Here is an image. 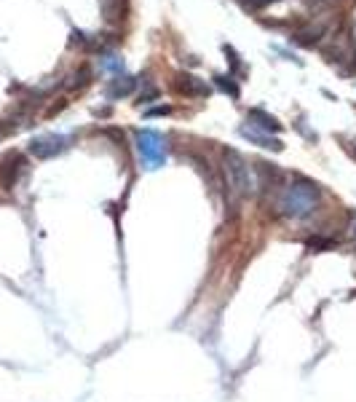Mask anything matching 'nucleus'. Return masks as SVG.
Masks as SVG:
<instances>
[{"label": "nucleus", "mask_w": 356, "mask_h": 402, "mask_svg": "<svg viewBox=\"0 0 356 402\" xmlns=\"http://www.w3.org/2000/svg\"><path fill=\"white\" fill-rule=\"evenodd\" d=\"M319 199H321V191H319L317 182L297 180L281 191V196H278V212L284 218L303 220V218H308L319 207Z\"/></svg>", "instance_id": "obj_1"}, {"label": "nucleus", "mask_w": 356, "mask_h": 402, "mask_svg": "<svg viewBox=\"0 0 356 402\" xmlns=\"http://www.w3.org/2000/svg\"><path fill=\"white\" fill-rule=\"evenodd\" d=\"M225 175H228V182H231V188L236 191L238 196H252L260 188L258 177H255V169L236 150L225 153Z\"/></svg>", "instance_id": "obj_2"}, {"label": "nucleus", "mask_w": 356, "mask_h": 402, "mask_svg": "<svg viewBox=\"0 0 356 402\" xmlns=\"http://www.w3.org/2000/svg\"><path fill=\"white\" fill-rule=\"evenodd\" d=\"M134 140H137L139 161L148 169H159V166L166 164V140H163V134L153 132V129H139L134 134Z\"/></svg>", "instance_id": "obj_3"}, {"label": "nucleus", "mask_w": 356, "mask_h": 402, "mask_svg": "<svg viewBox=\"0 0 356 402\" xmlns=\"http://www.w3.org/2000/svg\"><path fill=\"white\" fill-rule=\"evenodd\" d=\"M70 148V137L64 134H40L35 140L30 142V153L35 159H54Z\"/></svg>", "instance_id": "obj_4"}, {"label": "nucleus", "mask_w": 356, "mask_h": 402, "mask_svg": "<svg viewBox=\"0 0 356 402\" xmlns=\"http://www.w3.org/2000/svg\"><path fill=\"white\" fill-rule=\"evenodd\" d=\"M177 89L182 94H188V97H204V94H209V86L204 80L193 78V76H179Z\"/></svg>", "instance_id": "obj_5"}, {"label": "nucleus", "mask_w": 356, "mask_h": 402, "mask_svg": "<svg viewBox=\"0 0 356 402\" xmlns=\"http://www.w3.org/2000/svg\"><path fill=\"white\" fill-rule=\"evenodd\" d=\"M249 121H255V126H258V129H262V132H268V134L281 129V123H278L274 116L262 113V110H252V113H249Z\"/></svg>", "instance_id": "obj_6"}, {"label": "nucleus", "mask_w": 356, "mask_h": 402, "mask_svg": "<svg viewBox=\"0 0 356 402\" xmlns=\"http://www.w3.org/2000/svg\"><path fill=\"white\" fill-rule=\"evenodd\" d=\"M241 134L249 137L252 142H258L260 148H271V150H281V148H284V145H281L278 140H274L271 134H258L255 129H241Z\"/></svg>", "instance_id": "obj_7"}, {"label": "nucleus", "mask_w": 356, "mask_h": 402, "mask_svg": "<svg viewBox=\"0 0 356 402\" xmlns=\"http://www.w3.org/2000/svg\"><path fill=\"white\" fill-rule=\"evenodd\" d=\"M132 86H134V80L132 78H118L113 86H110V97H123V94H129L132 91Z\"/></svg>", "instance_id": "obj_8"}, {"label": "nucleus", "mask_w": 356, "mask_h": 402, "mask_svg": "<svg viewBox=\"0 0 356 402\" xmlns=\"http://www.w3.org/2000/svg\"><path fill=\"white\" fill-rule=\"evenodd\" d=\"M217 86H220V89H225V91H231V97H238V86L233 83V78H231V76H220Z\"/></svg>", "instance_id": "obj_9"}, {"label": "nucleus", "mask_w": 356, "mask_h": 402, "mask_svg": "<svg viewBox=\"0 0 356 402\" xmlns=\"http://www.w3.org/2000/svg\"><path fill=\"white\" fill-rule=\"evenodd\" d=\"M354 236H356V218H354Z\"/></svg>", "instance_id": "obj_10"}]
</instances>
